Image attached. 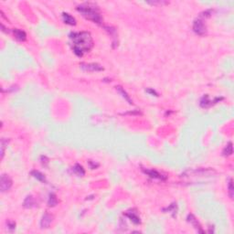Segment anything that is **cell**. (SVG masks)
Wrapping results in <instances>:
<instances>
[{
  "label": "cell",
  "instance_id": "1",
  "mask_svg": "<svg viewBox=\"0 0 234 234\" xmlns=\"http://www.w3.org/2000/svg\"><path fill=\"white\" fill-rule=\"evenodd\" d=\"M70 39L74 53L82 57L84 52H88L94 46L92 36L89 32H72L70 34Z\"/></svg>",
  "mask_w": 234,
  "mask_h": 234
},
{
  "label": "cell",
  "instance_id": "2",
  "mask_svg": "<svg viewBox=\"0 0 234 234\" xmlns=\"http://www.w3.org/2000/svg\"><path fill=\"white\" fill-rule=\"evenodd\" d=\"M77 10L87 19L94 21V23L101 24L102 22V17L100 13L98 6L93 3H84L77 6Z\"/></svg>",
  "mask_w": 234,
  "mask_h": 234
},
{
  "label": "cell",
  "instance_id": "3",
  "mask_svg": "<svg viewBox=\"0 0 234 234\" xmlns=\"http://www.w3.org/2000/svg\"><path fill=\"white\" fill-rule=\"evenodd\" d=\"M193 30L196 34L199 35V36H203L206 31H207V28L206 25L204 24L203 20L201 18H197L194 23H193Z\"/></svg>",
  "mask_w": 234,
  "mask_h": 234
},
{
  "label": "cell",
  "instance_id": "4",
  "mask_svg": "<svg viewBox=\"0 0 234 234\" xmlns=\"http://www.w3.org/2000/svg\"><path fill=\"white\" fill-rule=\"evenodd\" d=\"M12 187V179L7 175H2L0 178V189L2 192H6Z\"/></svg>",
  "mask_w": 234,
  "mask_h": 234
},
{
  "label": "cell",
  "instance_id": "5",
  "mask_svg": "<svg viewBox=\"0 0 234 234\" xmlns=\"http://www.w3.org/2000/svg\"><path fill=\"white\" fill-rule=\"evenodd\" d=\"M81 67L82 70L87 71H103V68L98 64V63H82Z\"/></svg>",
  "mask_w": 234,
  "mask_h": 234
},
{
  "label": "cell",
  "instance_id": "6",
  "mask_svg": "<svg viewBox=\"0 0 234 234\" xmlns=\"http://www.w3.org/2000/svg\"><path fill=\"white\" fill-rule=\"evenodd\" d=\"M222 99H223V98H216L215 101L212 102L211 100H209V96L206 94L205 96L202 97V99H201V101H200V106H201L202 108H208V107H210L212 104H214V103H216V102L221 101Z\"/></svg>",
  "mask_w": 234,
  "mask_h": 234
},
{
  "label": "cell",
  "instance_id": "7",
  "mask_svg": "<svg viewBox=\"0 0 234 234\" xmlns=\"http://www.w3.org/2000/svg\"><path fill=\"white\" fill-rule=\"evenodd\" d=\"M52 222V216L50 214H48V212H46L42 218H41V221H40V228L41 229H47L49 227V225L51 224Z\"/></svg>",
  "mask_w": 234,
  "mask_h": 234
},
{
  "label": "cell",
  "instance_id": "8",
  "mask_svg": "<svg viewBox=\"0 0 234 234\" xmlns=\"http://www.w3.org/2000/svg\"><path fill=\"white\" fill-rule=\"evenodd\" d=\"M143 171L147 174L150 178H157V179H166V177H163V175H161L159 172H157L156 170L154 169H143Z\"/></svg>",
  "mask_w": 234,
  "mask_h": 234
},
{
  "label": "cell",
  "instance_id": "9",
  "mask_svg": "<svg viewBox=\"0 0 234 234\" xmlns=\"http://www.w3.org/2000/svg\"><path fill=\"white\" fill-rule=\"evenodd\" d=\"M125 216L128 217L135 224H140L141 223L140 218H139V216L137 215L136 212H134V211H127V212L125 213Z\"/></svg>",
  "mask_w": 234,
  "mask_h": 234
},
{
  "label": "cell",
  "instance_id": "10",
  "mask_svg": "<svg viewBox=\"0 0 234 234\" xmlns=\"http://www.w3.org/2000/svg\"><path fill=\"white\" fill-rule=\"evenodd\" d=\"M187 221L189 222V223H191L197 230H198V232H203V231L200 229V225L198 224V221L196 220V218L194 217V215H192V214H188V216H187Z\"/></svg>",
  "mask_w": 234,
  "mask_h": 234
},
{
  "label": "cell",
  "instance_id": "11",
  "mask_svg": "<svg viewBox=\"0 0 234 234\" xmlns=\"http://www.w3.org/2000/svg\"><path fill=\"white\" fill-rule=\"evenodd\" d=\"M62 18H63V21L66 23V24H69V25H76V19L71 16L70 14L68 13H63L62 14Z\"/></svg>",
  "mask_w": 234,
  "mask_h": 234
},
{
  "label": "cell",
  "instance_id": "12",
  "mask_svg": "<svg viewBox=\"0 0 234 234\" xmlns=\"http://www.w3.org/2000/svg\"><path fill=\"white\" fill-rule=\"evenodd\" d=\"M13 33L15 35V38L20 41H24L26 39H27V35L26 33L23 31V30H20V29H15L13 30Z\"/></svg>",
  "mask_w": 234,
  "mask_h": 234
},
{
  "label": "cell",
  "instance_id": "13",
  "mask_svg": "<svg viewBox=\"0 0 234 234\" xmlns=\"http://www.w3.org/2000/svg\"><path fill=\"white\" fill-rule=\"evenodd\" d=\"M34 205H35V200H34V198H33L31 195L28 196V197L25 198V200H24L23 206H24L25 208H27V209H30V208H32Z\"/></svg>",
  "mask_w": 234,
  "mask_h": 234
},
{
  "label": "cell",
  "instance_id": "14",
  "mask_svg": "<svg viewBox=\"0 0 234 234\" xmlns=\"http://www.w3.org/2000/svg\"><path fill=\"white\" fill-rule=\"evenodd\" d=\"M72 170H73V172H74L77 176H80V177H82V176H84V174H85V171H84L83 167H82L81 165H79V164H76V165L73 167Z\"/></svg>",
  "mask_w": 234,
  "mask_h": 234
},
{
  "label": "cell",
  "instance_id": "15",
  "mask_svg": "<svg viewBox=\"0 0 234 234\" xmlns=\"http://www.w3.org/2000/svg\"><path fill=\"white\" fill-rule=\"evenodd\" d=\"M31 175H32L36 179H38V180L40 181V182H45V181H46L45 176H44L42 173H40V171L33 170V171H31Z\"/></svg>",
  "mask_w": 234,
  "mask_h": 234
},
{
  "label": "cell",
  "instance_id": "16",
  "mask_svg": "<svg viewBox=\"0 0 234 234\" xmlns=\"http://www.w3.org/2000/svg\"><path fill=\"white\" fill-rule=\"evenodd\" d=\"M163 210H164V211H168L169 213H171V214H172V216H173V217H175V216H176V214H177V211H178V206H177V203H173V204H171L169 207H167V208H166V209H163Z\"/></svg>",
  "mask_w": 234,
  "mask_h": 234
},
{
  "label": "cell",
  "instance_id": "17",
  "mask_svg": "<svg viewBox=\"0 0 234 234\" xmlns=\"http://www.w3.org/2000/svg\"><path fill=\"white\" fill-rule=\"evenodd\" d=\"M116 90L119 92V94H122V96H123V97H124V98H125V100H126V101H127L130 104H133V101L130 99L129 95L127 94V93H126V92H125V90H124L121 86H116Z\"/></svg>",
  "mask_w": 234,
  "mask_h": 234
},
{
  "label": "cell",
  "instance_id": "18",
  "mask_svg": "<svg viewBox=\"0 0 234 234\" xmlns=\"http://www.w3.org/2000/svg\"><path fill=\"white\" fill-rule=\"evenodd\" d=\"M57 204H58V199L56 198V195L51 193L49 195V198H48V205L49 207H55Z\"/></svg>",
  "mask_w": 234,
  "mask_h": 234
},
{
  "label": "cell",
  "instance_id": "19",
  "mask_svg": "<svg viewBox=\"0 0 234 234\" xmlns=\"http://www.w3.org/2000/svg\"><path fill=\"white\" fill-rule=\"evenodd\" d=\"M232 151H233V148H232V143H229L226 147L224 148L223 150V155L225 156H228V155H231L232 154Z\"/></svg>",
  "mask_w": 234,
  "mask_h": 234
},
{
  "label": "cell",
  "instance_id": "20",
  "mask_svg": "<svg viewBox=\"0 0 234 234\" xmlns=\"http://www.w3.org/2000/svg\"><path fill=\"white\" fill-rule=\"evenodd\" d=\"M228 187H229V194L230 197L232 198H233V185H232V179H230L229 184H228Z\"/></svg>",
  "mask_w": 234,
  "mask_h": 234
},
{
  "label": "cell",
  "instance_id": "21",
  "mask_svg": "<svg viewBox=\"0 0 234 234\" xmlns=\"http://www.w3.org/2000/svg\"><path fill=\"white\" fill-rule=\"evenodd\" d=\"M5 145H6V141L3 138L1 140V157L3 158L4 156V153H5Z\"/></svg>",
  "mask_w": 234,
  "mask_h": 234
},
{
  "label": "cell",
  "instance_id": "22",
  "mask_svg": "<svg viewBox=\"0 0 234 234\" xmlns=\"http://www.w3.org/2000/svg\"><path fill=\"white\" fill-rule=\"evenodd\" d=\"M7 226H8V229L10 231H13L16 228V223L14 221H8L7 222Z\"/></svg>",
  "mask_w": 234,
  "mask_h": 234
},
{
  "label": "cell",
  "instance_id": "23",
  "mask_svg": "<svg viewBox=\"0 0 234 234\" xmlns=\"http://www.w3.org/2000/svg\"><path fill=\"white\" fill-rule=\"evenodd\" d=\"M89 163H90V165H91V167H92L93 169H94L95 167H97L99 166L98 164H95V163H94L92 160H90V161H89Z\"/></svg>",
  "mask_w": 234,
  "mask_h": 234
},
{
  "label": "cell",
  "instance_id": "24",
  "mask_svg": "<svg viewBox=\"0 0 234 234\" xmlns=\"http://www.w3.org/2000/svg\"><path fill=\"white\" fill-rule=\"evenodd\" d=\"M147 92H148V93H151V94H155V91H153V90H147Z\"/></svg>",
  "mask_w": 234,
  "mask_h": 234
}]
</instances>
